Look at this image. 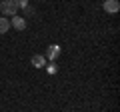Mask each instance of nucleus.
Here are the masks:
<instances>
[{
  "label": "nucleus",
  "mask_w": 120,
  "mask_h": 112,
  "mask_svg": "<svg viewBox=\"0 0 120 112\" xmlns=\"http://www.w3.org/2000/svg\"><path fill=\"white\" fill-rule=\"evenodd\" d=\"M0 12H2V16H16L18 12V4H16V0H2L0 2Z\"/></svg>",
  "instance_id": "nucleus-1"
},
{
  "label": "nucleus",
  "mask_w": 120,
  "mask_h": 112,
  "mask_svg": "<svg viewBox=\"0 0 120 112\" xmlns=\"http://www.w3.org/2000/svg\"><path fill=\"white\" fill-rule=\"evenodd\" d=\"M104 10L108 14H116L120 10V2L118 0H104Z\"/></svg>",
  "instance_id": "nucleus-2"
},
{
  "label": "nucleus",
  "mask_w": 120,
  "mask_h": 112,
  "mask_svg": "<svg viewBox=\"0 0 120 112\" xmlns=\"http://www.w3.org/2000/svg\"><path fill=\"white\" fill-rule=\"evenodd\" d=\"M30 64L34 66V68H44V66H46V58H44L42 54H34L30 58Z\"/></svg>",
  "instance_id": "nucleus-3"
},
{
  "label": "nucleus",
  "mask_w": 120,
  "mask_h": 112,
  "mask_svg": "<svg viewBox=\"0 0 120 112\" xmlns=\"http://www.w3.org/2000/svg\"><path fill=\"white\" fill-rule=\"evenodd\" d=\"M10 26H12V28H16V30H24V28H26V20H24L22 16H12Z\"/></svg>",
  "instance_id": "nucleus-4"
},
{
  "label": "nucleus",
  "mask_w": 120,
  "mask_h": 112,
  "mask_svg": "<svg viewBox=\"0 0 120 112\" xmlns=\"http://www.w3.org/2000/svg\"><path fill=\"white\" fill-rule=\"evenodd\" d=\"M60 54V46L58 44H50L48 46V50H46V58L48 60H56V56Z\"/></svg>",
  "instance_id": "nucleus-5"
},
{
  "label": "nucleus",
  "mask_w": 120,
  "mask_h": 112,
  "mask_svg": "<svg viewBox=\"0 0 120 112\" xmlns=\"http://www.w3.org/2000/svg\"><path fill=\"white\" fill-rule=\"evenodd\" d=\"M8 30H10V18L0 16V34H6Z\"/></svg>",
  "instance_id": "nucleus-6"
},
{
  "label": "nucleus",
  "mask_w": 120,
  "mask_h": 112,
  "mask_svg": "<svg viewBox=\"0 0 120 112\" xmlns=\"http://www.w3.org/2000/svg\"><path fill=\"white\" fill-rule=\"evenodd\" d=\"M18 8H28V0H16Z\"/></svg>",
  "instance_id": "nucleus-7"
}]
</instances>
